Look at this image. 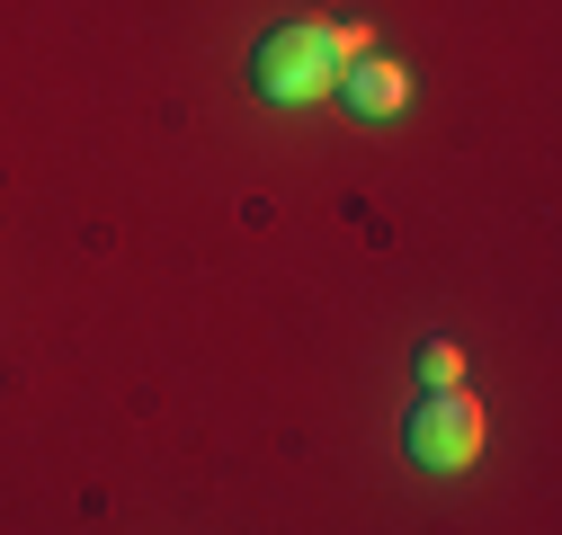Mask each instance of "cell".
Segmentation results:
<instances>
[{"label": "cell", "instance_id": "6da1fadb", "mask_svg": "<svg viewBox=\"0 0 562 535\" xmlns=\"http://www.w3.org/2000/svg\"><path fill=\"white\" fill-rule=\"evenodd\" d=\"M358 54H375V27H330V19H286V27H268L259 54H250V90L268 107H313L339 90V72Z\"/></svg>", "mask_w": 562, "mask_h": 535}, {"label": "cell", "instance_id": "3957f363", "mask_svg": "<svg viewBox=\"0 0 562 535\" xmlns=\"http://www.w3.org/2000/svg\"><path fill=\"white\" fill-rule=\"evenodd\" d=\"M339 99L358 107L367 125H384V116H402V107H411V72H402L393 54H358V62L339 72Z\"/></svg>", "mask_w": 562, "mask_h": 535}, {"label": "cell", "instance_id": "7a4b0ae2", "mask_svg": "<svg viewBox=\"0 0 562 535\" xmlns=\"http://www.w3.org/2000/svg\"><path fill=\"white\" fill-rule=\"evenodd\" d=\"M402 455L419 464V474H464V464L482 455V401H473L464 384L419 392V411H411V429H402Z\"/></svg>", "mask_w": 562, "mask_h": 535}, {"label": "cell", "instance_id": "277c9868", "mask_svg": "<svg viewBox=\"0 0 562 535\" xmlns=\"http://www.w3.org/2000/svg\"><path fill=\"white\" fill-rule=\"evenodd\" d=\"M411 375H419V392H447V384H464V349L456 340H419Z\"/></svg>", "mask_w": 562, "mask_h": 535}]
</instances>
